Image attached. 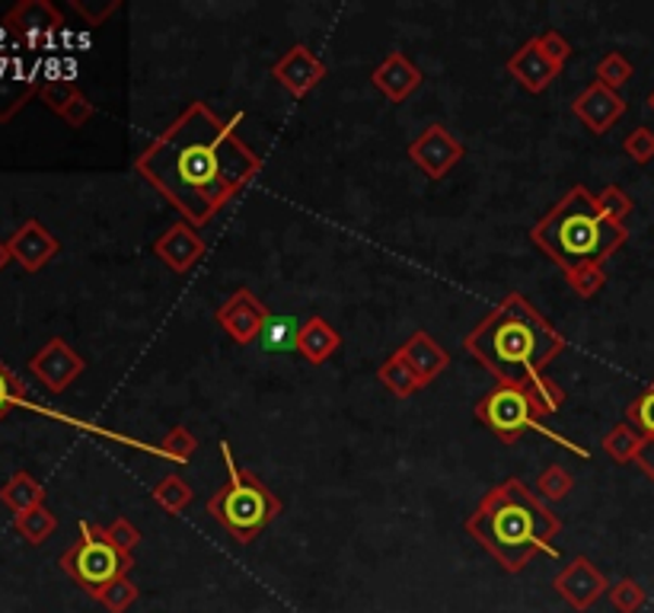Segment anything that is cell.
Returning <instances> with one entry per match:
<instances>
[{"mask_svg":"<svg viewBox=\"0 0 654 613\" xmlns=\"http://www.w3.org/2000/svg\"><path fill=\"white\" fill-rule=\"evenodd\" d=\"M240 122L243 115L220 118L198 100L138 154L134 169L185 224L205 227L262 169V157L236 135Z\"/></svg>","mask_w":654,"mask_h":613,"instance_id":"cell-1","label":"cell"},{"mask_svg":"<svg viewBox=\"0 0 654 613\" xmlns=\"http://www.w3.org/2000/svg\"><path fill=\"white\" fill-rule=\"evenodd\" d=\"M463 345L498 384L534 387L565 352V335L524 294H508L473 333H466Z\"/></svg>","mask_w":654,"mask_h":613,"instance_id":"cell-2","label":"cell"},{"mask_svg":"<svg viewBox=\"0 0 654 613\" xmlns=\"http://www.w3.org/2000/svg\"><path fill=\"white\" fill-rule=\"evenodd\" d=\"M466 531L504 572L517 575L534 557L555 553L562 521L524 480L508 476L483 496V502L466 518Z\"/></svg>","mask_w":654,"mask_h":613,"instance_id":"cell-3","label":"cell"},{"mask_svg":"<svg viewBox=\"0 0 654 613\" xmlns=\"http://www.w3.org/2000/svg\"><path fill=\"white\" fill-rule=\"evenodd\" d=\"M534 246L549 256L562 276L581 266H603L626 240V224L610 221L598 205V195L585 186H572L530 230Z\"/></svg>","mask_w":654,"mask_h":613,"instance_id":"cell-4","label":"cell"},{"mask_svg":"<svg viewBox=\"0 0 654 613\" xmlns=\"http://www.w3.org/2000/svg\"><path fill=\"white\" fill-rule=\"evenodd\" d=\"M220 457L227 467V483L208 499V514L236 544H249L266 531L269 521L281 514V499L256 473L236 463L233 447L227 442H220Z\"/></svg>","mask_w":654,"mask_h":613,"instance_id":"cell-5","label":"cell"},{"mask_svg":"<svg viewBox=\"0 0 654 613\" xmlns=\"http://www.w3.org/2000/svg\"><path fill=\"white\" fill-rule=\"evenodd\" d=\"M476 419L489 429L491 435H498V442H504V445H517L521 435L534 429L537 435H543V438L562 445L565 450L578 454V457H585V460L591 457L588 447L575 445V442L562 438L559 432L546 429L543 419H540V409L534 403V393L527 391V387H504V384H498L489 396H483L476 403Z\"/></svg>","mask_w":654,"mask_h":613,"instance_id":"cell-6","label":"cell"},{"mask_svg":"<svg viewBox=\"0 0 654 613\" xmlns=\"http://www.w3.org/2000/svg\"><path fill=\"white\" fill-rule=\"evenodd\" d=\"M134 569V557L121 553L110 537L106 527L97 524H80V537L70 550H64L61 557V572H67L87 595H97L100 588H106L110 582L128 575Z\"/></svg>","mask_w":654,"mask_h":613,"instance_id":"cell-7","label":"cell"},{"mask_svg":"<svg viewBox=\"0 0 654 613\" xmlns=\"http://www.w3.org/2000/svg\"><path fill=\"white\" fill-rule=\"evenodd\" d=\"M269 317H272V310L249 288H236L215 314L220 330L230 335L236 345H253L266 330Z\"/></svg>","mask_w":654,"mask_h":613,"instance_id":"cell-8","label":"cell"},{"mask_svg":"<svg viewBox=\"0 0 654 613\" xmlns=\"http://www.w3.org/2000/svg\"><path fill=\"white\" fill-rule=\"evenodd\" d=\"M466 148L444 128V125H428L412 144H409V161L432 179H444L450 169L463 161Z\"/></svg>","mask_w":654,"mask_h":613,"instance_id":"cell-9","label":"cell"},{"mask_svg":"<svg viewBox=\"0 0 654 613\" xmlns=\"http://www.w3.org/2000/svg\"><path fill=\"white\" fill-rule=\"evenodd\" d=\"M555 591L565 598L575 611H591L600 598L610 591L606 575L588 557H575L559 575H555Z\"/></svg>","mask_w":654,"mask_h":613,"instance_id":"cell-10","label":"cell"},{"mask_svg":"<svg viewBox=\"0 0 654 613\" xmlns=\"http://www.w3.org/2000/svg\"><path fill=\"white\" fill-rule=\"evenodd\" d=\"M84 368H87V361L64 339H49L29 361V371L36 374V381L46 384V391L52 393L67 391L84 374Z\"/></svg>","mask_w":654,"mask_h":613,"instance_id":"cell-11","label":"cell"},{"mask_svg":"<svg viewBox=\"0 0 654 613\" xmlns=\"http://www.w3.org/2000/svg\"><path fill=\"white\" fill-rule=\"evenodd\" d=\"M3 26L20 39V42H49L55 33H61L64 26V16L55 3L49 0H20L7 16H3Z\"/></svg>","mask_w":654,"mask_h":613,"instance_id":"cell-12","label":"cell"},{"mask_svg":"<svg viewBox=\"0 0 654 613\" xmlns=\"http://www.w3.org/2000/svg\"><path fill=\"white\" fill-rule=\"evenodd\" d=\"M272 77L297 100H304L307 93H313L323 77H326V64L313 55L307 46H291L284 55L272 64Z\"/></svg>","mask_w":654,"mask_h":613,"instance_id":"cell-13","label":"cell"},{"mask_svg":"<svg viewBox=\"0 0 654 613\" xmlns=\"http://www.w3.org/2000/svg\"><path fill=\"white\" fill-rule=\"evenodd\" d=\"M154 256L176 276H185L205 256V240L198 237V230L192 224H172L154 240Z\"/></svg>","mask_w":654,"mask_h":613,"instance_id":"cell-14","label":"cell"},{"mask_svg":"<svg viewBox=\"0 0 654 613\" xmlns=\"http://www.w3.org/2000/svg\"><path fill=\"white\" fill-rule=\"evenodd\" d=\"M572 112H575V118H578L588 131L606 135V131L626 115V100H623L616 90H610V87H603V84L594 80V84L585 87V93L575 97Z\"/></svg>","mask_w":654,"mask_h":613,"instance_id":"cell-15","label":"cell"},{"mask_svg":"<svg viewBox=\"0 0 654 613\" xmlns=\"http://www.w3.org/2000/svg\"><path fill=\"white\" fill-rule=\"evenodd\" d=\"M10 256L26 269V272H39V269H46L52 259L57 256V250H61V243L55 240V233L46 227L42 221H26L13 237H10Z\"/></svg>","mask_w":654,"mask_h":613,"instance_id":"cell-16","label":"cell"},{"mask_svg":"<svg viewBox=\"0 0 654 613\" xmlns=\"http://www.w3.org/2000/svg\"><path fill=\"white\" fill-rule=\"evenodd\" d=\"M374 87L381 90L389 103H406L419 87H422V71L415 67V61L402 52H389L371 74Z\"/></svg>","mask_w":654,"mask_h":613,"instance_id":"cell-17","label":"cell"},{"mask_svg":"<svg viewBox=\"0 0 654 613\" xmlns=\"http://www.w3.org/2000/svg\"><path fill=\"white\" fill-rule=\"evenodd\" d=\"M508 74L527 90V93H543L546 87L562 74V67L546 55L537 39L524 42L514 55L508 58Z\"/></svg>","mask_w":654,"mask_h":613,"instance_id":"cell-18","label":"cell"},{"mask_svg":"<svg viewBox=\"0 0 654 613\" xmlns=\"http://www.w3.org/2000/svg\"><path fill=\"white\" fill-rule=\"evenodd\" d=\"M396 352L415 368V374L425 381V387H428L435 378H440V374L447 371V365H450V355H447L428 333H412Z\"/></svg>","mask_w":654,"mask_h":613,"instance_id":"cell-19","label":"cell"},{"mask_svg":"<svg viewBox=\"0 0 654 613\" xmlns=\"http://www.w3.org/2000/svg\"><path fill=\"white\" fill-rule=\"evenodd\" d=\"M338 348H342V333L323 317H310L297 333V352L310 365H326Z\"/></svg>","mask_w":654,"mask_h":613,"instance_id":"cell-20","label":"cell"},{"mask_svg":"<svg viewBox=\"0 0 654 613\" xmlns=\"http://www.w3.org/2000/svg\"><path fill=\"white\" fill-rule=\"evenodd\" d=\"M33 97H39L36 77H23L10 71L7 61H0V122H10Z\"/></svg>","mask_w":654,"mask_h":613,"instance_id":"cell-21","label":"cell"},{"mask_svg":"<svg viewBox=\"0 0 654 613\" xmlns=\"http://www.w3.org/2000/svg\"><path fill=\"white\" fill-rule=\"evenodd\" d=\"M0 502L7 505L13 514H23V511H29V508L46 505V486H42L36 476H29L26 470H20V473H13V476L0 486Z\"/></svg>","mask_w":654,"mask_h":613,"instance_id":"cell-22","label":"cell"},{"mask_svg":"<svg viewBox=\"0 0 654 613\" xmlns=\"http://www.w3.org/2000/svg\"><path fill=\"white\" fill-rule=\"evenodd\" d=\"M377 378H381V384L386 391L402 396V399H406V396H415L419 391H425V381L415 374V368H412L399 352H393V355L383 361Z\"/></svg>","mask_w":654,"mask_h":613,"instance_id":"cell-23","label":"cell"},{"mask_svg":"<svg viewBox=\"0 0 654 613\" xmlns=\"http://www.w3.org/2000/svg\"><path fill=\"white\" fill-rule=\"evenodd\" d=\"M642 447H645V438H642L629 422H619V425H613V429L603 435V454H606L610 460H616V463H632V460H639Z\"/></svg>","mask_w":654,"mask_h":613,"instance_id":"cell-24","label":"cell"},{"mask_svg":"<svg viewBox=\"0 0 654 613\" xmlns=\"http://www.w3.org/2000/svg\"><path fill=\"white\" fill-rule=\"evenodd\" d=\"M13 527H16V534H20L26 544L39 547V544H46L57 531V518L46 505H39V508H29V511L16 514V518H13Z\"/></svg>","mask_w":654,"mask_h":613,"instance_id":"cell-25","label":"cell"},{"mask_svg":"<svg viewBox=\"0 0 654 613\" xmlns=\"http://www.w3.org/2000/svg\"><path fill=\"white\" fill-rule=\"evenodd\" d=\"M192 499H195L192 486L182 476H176V473H169V476H164L154 486V502L161 505L166 514H182L192 505Z\"/></svg>","mask_w":654,"mask_h":613,"instance_id":"cell-26","label":"cell"},{"mask_svg":"<svg viewBox=\"0 0 654 613\" xmlns=\"http://www.w3.org/2000/svg\"><path fill=\"white\" fill-rule=\"evenodd\" d=\"M575 489V476L565 470V467H559V463H552V467H546L543 473L537 476V496L546 499V502H562V499H568V493Z\"/></svg>","mask_w":654,"mask_h":613,"instance_id":"cell-27","label":"cell"},{"mask_svg":"<svg viewBox=\"0 0 654 613\" xmlns=\"http://www.w3.org/2000/svg\"><path fill=\"white\" fill-rule=\"evenodd\" d=\"M90 598L100 601L110 613H125L134 601H138V585H134L128 575H121V578L110 582L106 588H100L97 595H90Z\"/></svg>","mask_w":654,"mask_h":613,"instance_id":"cell-28","label":"cell"},{"mask_svg":"<svg viewBox=\"0 0 654 613\" xmlns=\"http://www.w3.org/2000/svg\"><path fill=\"white\" fill-rule=\"evenodd\" d=\"M626 422L645 438V442H652L654 438V381L649 384V391L639 393L632 403H629V409H626Z\"/></svg>","mask_w":654,"mask_h":613,"instance_id":"cell-29","label":"cell"},{"mask_svg":"<svg viewBox=\"0 0 654 613\" xmlns=\"http://www.w3.org/2000/svg\"><path fill=\"white\" fill-rule=\"evenodd\" d=\"M632 80V61L623 52H610L598 61V84L610 87L619 93V87H626Z\"/></svg>","mask_w":654,"mask_h":613,"instance_id":"cell-30","label":"cell"},{"mask_svg":"<svg viewBox=\"0 0 654 613\" xmlns=\"http://www.w3.org/2000/svg\"><path fill=\"white\" fill-rule=\"evenodd\" d=\"M77 97H80V90H77V84L67 80V77H57V80L39 84V100H42L52 112H57V115L67 110Z\"/></svg>","mask_w":654,"mask_h":613,"instance_id":"cell-31","label":"cell"},{"mask_svg":"<svg viewBox=\"0 0 654 613\" xmlns=\"http://www.w3.org/2000/svg\"><path fill=\"white\" fill-rule=\"evenodd\" d=\"M195 435L185 429V425H176V429H169L164 438V445L157 447V454L166 457V460H176V463H189V457L195 454Z\"/></svg>","mask_w":654,"mask_h":613,"instance_id":"cell-32","label":"cell"},{"mask_svg":"<svg viewBox=\"0 0 654 613\" xmlns=\"http://www.w3.org/2000/svg\"><path fill=\"white\" fill-rule=\"evenodd\" d=\"M610 604L619 613H639L645 604V588L636 578H619L610 585Z\"/></svg>","mask_w":654,"mask_h":613,"instance_id":"cell-33","label":"cell"},{"mask_svg":"<svg viewBox=\"0 0 654 613\" xmlns=\"http://www.w3.org/2000/svg\"><path fill=\"white\" fill-rule=\"evenodd\" d=\"M297 333H300V327H294L287 317H269L259 339L269 352H284V348H297Z\"/></svg>","mask_w":654,"mask_h":613,"instance_id":"cell-34","label":"cell"},{"mask_svg":"<svg viewBox=\"0 0 654 613\" xmlns=\"http://www.w3.org/2000/svg\"><path fill=\"white\" fill-rule=\"evenodd\" d=\"M598 205H600V212L610 218V221H616V224H626V218L632 215V199L619 189V186H606L603 192L598 195Z\"/></svg>","mask_w":654,"mask_h":613,"instance_id":"cell-35","label":"cell"},{"mask_svg":"<svg viewBox=\"0 0 654 613\" xmlns=\"http://www.w3.org/2000/svg\"><path fill=\"white\" fill-rule=\"evenodd\" d=\"M565 281H568V288H572L578 297H594L600 288L606 284V269H603V266H581V269L568 272Z\"/></svg>","mask_w":654,"mask_h":613,"instance_id":"cell-36","label":"cell"},{"mask_svg":"<svg viewBox=\"0 0 654 613\" xmlns=\"http://www.w3.org/2000/svg\"><path fill=\"white\" fill-rule=\"evenodd\" d=\"M623 151L639 164V167H645V164H652L654 161V131L652 128H645V125H639L636 131H629L626 135V141H623Z\"/></svg>","mask_w":654,"mask_h":613,"instance_id":"cell-37","label":"cell"},{"mask_svg":"<svg viewBox=\"0 0 654 613\" xmlns=\"http://www.w3.org/2000/svg\"><path fill=\"white\" fill-rule=\"evenodd\" d=\"M26 399V387L20 384V378L0 361V419L16 406V403H23Z\"/></svg>","mask_w":654,"mask_h":613,"instance_id":"cell-38","label":"cell"},{"mask_svg":"<svg viewBox=\"0 0 654 613\" xmlns=\"http://www.w3.org/2000/svg\"><path fill=\"white\" fill-rule=\"evenodd\" d=\"M106 537L121 553H134V547L141 544V531L128 518H115L112 524H106Z\"/></svg>","mask_w":654,"mask_h":613,"instance_id":"cell-39","label":"cell"},{"mask_svg":"<svg viewBox=\"0 0 654 613\" xmlns=\"http://www.w3.org/2000/svg\"><path fill=\"white\" fill-rule=\"evenodd\" d=\"M537 42H540V49H543L546 55L552 58L559 67H565V61L572 58V46H568V39L565 36H559L555 29H546L537 36Z\"/></svg>","mask_w":654,"mask_h":613,"instance_id":"cell-40","label":"cell"},{"mask_svg":"<svg viewBox=\"0 0 654 613\" xmlns=\"http://www.w3.org/2000/svg\"><path fill=\"white\" fill-rule=\"evenodd\" d=\"M93 112H97V110H93V103H90V100H87V97L80 93V97H77V100H74V103H70L67 110L61 112V118H64V122H67L70 128H84V125H87V122L93 118Z\"/></svg>","mask_w":654,"mask_h":613,"instance_id":"cell-41","label":"cell"},{"mask_svg":"<svg viewBox=\"0 0 654 613\" xmlns=\"http://www.w3.org/2000/svg\"><path fill=\"white\" fill-rule=\"evenodd\" d=\"M74 10H77L90 26H100L110 13L118 10V0H110V3H103V7H90V3H84V0H74Z\"/></svg>","mask_w":654,"mask_h":613,"instance_id":"cell-42","label":"cell"},{"mask_svg":"<svg viewBox=\"0 0 654 613\" xmlns=\"http://www.w3.org/2000/svg\"><path fill=\"white\" fill-rule=\"evenodd\" d=\"M642 470H645V476H652L654 483V438L652 442H645V447H642V454H639V460H636Z\"/></svg>","mask_w":654,"mask_h":613,"instance_id":"cell-43","label":"cell"},{"mask_svg":"<svg viewBox=\"0 0 654 613\" xmlns=\"http://www.w3.org/2000/svg\"><path fill=\"white\" fill-rule=\"evenodd\" d=\"M10 259H13V256H10V246H7V243L0 240V272H3V266H7Z\"/></svg>","mask_w":654,"mask_h":613,"instance_id":"cell-44","label":"cell"},{"mask_svg":"<svg viewBox=\"0 0 654 613\" xmlns=\"http://www.w3.org/2000/svg\"><path fill=\"white\" fill-rule=\"evenodd\" d=\"M649 110L654 112V90H652V97H649Z\"/></svg>","mask_w":654,"mask_h":613,"instance_id":"cell-45","label":"cell"}]
</instances>
